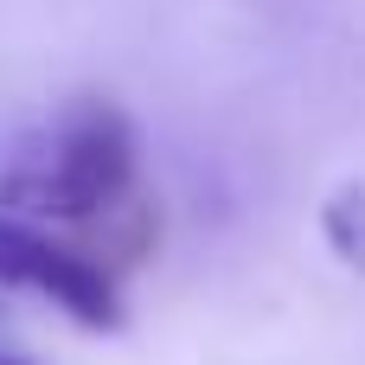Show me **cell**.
Wrapping results in <instances>:
<instances>
[{"label": "cell", "mask_w": 365, "mask_h": 365, "mask_svg": "<svg viewBox=\"0 0 365 365\" xmlns=\"http://www.w3.org/2000/svg\"><path fill=\"white\" fill-rule=\"evenodd\" d=\"M0 218L83 244L109 276L141 269L160 237V212L141 186L135 122L103 96L77 103L51 148L0 180Z\"/></svg>", "instance_id": "1"}, {"label": "cell", "mask_w": 365, "mask_h": 365, "mask_svg": "<svg viewBox=\"0 0 365 365\" xmlns=\"http://www.w3.org/2000/svg\"><path fill=\"white\" fill-rule=\"evenodd\" d=\"M0 289H32L90 334H115L128 321L122 276H109L83 244L38 231V225H19V218H0Z\"/></svg>", "instance_id": "2"}, {"label": "cell", "mask_w": 365, "mask_h": 365, "mask_svg": "<svg viewBox=\"0 0 365 365\" xmlns=\"http://www.w3.org/2000/svg\"><path fill=\"white\" fill-rule=\"evenodd\" d=\"M321 237L353 276H365V186L359 180L334 186V199L321 205Z\"/></svg>", "instance_id": "3"}, {"label": "cell", "mask_w": 365, "mask_h": 365, "mask_svg": "<svg viewBox=\"0 0 365 365\" xmlns=\"http://www.w3.org/2000/svg\"><path fill=\"white\" fill-rule=\"evenodd\" d=\"M0 365H38V359H26V353H13V346H0Z\"/></svg>", "instance_id": "4"}]
</instances>
